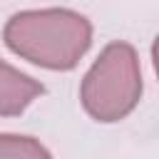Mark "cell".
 Masks as SVG:
<instances>
[{"label":"cell","mask_w":159,"mask_h":159,"mask_svg":"<svg viewBox=\"0 0 159 159\" xmlns=\"http://www.w3.org/2000/svg\"><path fill=\"white\" fill-rule=\"evenodd\" d=\"M2 40L17 57L55 72H70L92 47V22L70 7L20 10L5 27Z\"/></svg>","instance_id":"1"},{"label":"cell","mask_w":159,"mask_h":159,"mask_svg":"<svg viewBox=\"0 0 159 159\" xmlns=\"http://www.w3.org/2000/svg\"><path fill=\"white\" fill-rule=\"evenodd\" d=\"M142 67L137 50L124 42H109L80 84V102L84 112L102 124H112L134 112L142 99Z\"/></svg>","instance_id":"2"},{"label":"cell","mask_w":159,"mask_h":159,"mask_svg":"<svg viewBox=\"0 0 159 159\" xmlns=\"http://www.w3.org/2000/svg\"><path fill=\"white\" fill-rule=\"evenodd\" d=\"M40 94L45 84L0 57V117H20Z\"/></svg>","instance_id":"3"},{"label":"cell","mask_w":159,"mask_h":159,"mask_svg":"<svg viewBox=\"0 0 159 159\" xmlns=\"http://www.w3.org/2000/svg\"><path fill=\"white\" fill-rule=\"evenodd\" d=\"M0 159H52V154L35 137L0 132Z\"/></svg>","instance_id":"4"},{"label":"cell","mask_w":159,"mask_h":159,"mask_svg":"<svg viewBox=\"0 0 159 159\" xmlns=\"http://www.w3.org/2000/svg\"><path fill=\"white\" fill-rule=\"evenodd\" d=\"M152 62H154V72H157V77H159V35H157L154 42H152Z\"/></svg>","instance_id":"5"}]
</instances>
